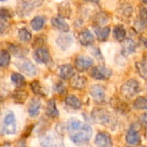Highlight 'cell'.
Segmentation results:
<instances>
[{
  "instance_id": "cell-17",
  "label": "cell",
  "mask_w": 147,
  "mask_h": 147,
  "mask_svg": "<svg viewBox=\"0 0 147 147\" xmlns=\"http://www.w3.org/2000/svg\"><path fill=\"white\" fill-rule=\"evenodd\" d=\"M94 40H95L94 35L87 28L83 29L78 34V40L83 46H90V45H92L94 43Z\"/></svg>"
},
{
  "instance_id": "cell-46",
  "label": "cell",
  "mask_w": 147,
  "mask_h": 147,
  "mask_svg": "<svg viewBox=\"0 0 147 147\" xmlns=\"http://www.w3.org/2000/svg\"><path fill=\"white\" fill-rule=\"evenodd\" d=\"M141 40H142L143 44L147 47V36H142L141 37Z\"/></svg>"
},
{
  "instance_id": "cell-12",
  "label": "cell",
  "mask_w": 147,
  "mask_h": 147,
  "mask_svg": "<svg viewBox=\"0 0 147 147\" xmlns=\"http://www.w3.org/2000/svg\"><path fill=\"white\" fill-rule=\"evenodd\" d=\"M34 59L39 64H48L51 60L49 52L44 47H39L34 52Z\"/></svg>"
},
{
  "instance_id": "cell-20",
  "label": "cell",
  "mask_w": 147,
  "mask_h": 147,
  "mask_svg": "<svg viewBox=\"0 0 147 147\" xmlns=\"http://www.w3.org/2000/svg\"><path fill=\"white\" fill-rule=\"evenodd\" d=\"M41 109V102L37 98H33L28 105V112L30 117H37L40 114V110Z\"/></svg>"
},
{
  "instance_id": "cell-39",
  "label": "cell",
  "mask_w": 147,
  "mask_h": 147,
  "mask_svg": "<svg viewBox=\"0 0 147 147\" xmlns=\"http://www.w3.org/2000/svg\"><path fill=\"white\" fill-rule=\"evenodd\" d=\"M115 107H116V109H117L120 112H121V113H126V112H128V111H129L128 105L126 104L125 102H117V103L115 104Z\"/></svg>"
},
{
  "instance_id": "cell-49",
  "label": "cell",
  "mask_w": 147,
  "mask_h": 147,
  "mask_svg": "<svg viewBox=\"0 0 147 147\" xmlns=\"http://www.w3.org/2000/svg\"><path fill=\"white\" fill-rule=\"evenodd\" d=\"M143 121L145 122H147V113L144 114V115H143Z\"/></svg>"
},
{
  "instance_id": "cell-29",
  "label": "cell",
  "mask_w": 147,
  "mask_h": 147,
  "mask_svg": "<svg viewBox=\"0 0 147 147\" xmlns=\"http://www.w3.org/2000/svg\"><path fill=\"white\" fill-rule=\"evenodd\" d=\"M28 92L23 90H16L12 94V97H13L14 101L17 103L25 102V101L28 98Z\"/></svg>"
},
{
  "instance_id": "cell-48",
  "label": "cell",
  "mask_w": 147,
  "mask_h": 147,
  "mask_svg": "<svg viewBox=\"0 0 147 147\" xmlns=\"http://www.w3.org/2000/svg\"><path fill=\"white\" fill-rule=\"evenodd\" d=\"M145 136L147 140V122H146V125H145Z\"/></svg>"
},
{
  "instance_id": "cell-47",
  "label": "cell",
  "mask_w": 147,
  "mask_h": 147,
  "mask_svg": "<svg viewBox=\"0 0 147 147\" xmlns=\"http://www.w3.org/2000/svg\"><path fill=\"white\" fill-rule=\"evenodd\" d=\"M85 2H90V3H98L100 2V0H84Z\"/></svg>"
},
{
  "instance_id": "cell-35",
  "label": "cell",
  "mask_w": 147,
  "mask_h": 147,
  "mask_svg": "<svg viewBox=\"0 0 147 147\" xmlns=\"http://www.w3.org/2000/svg\"><path fill=\"white\" fill-rule=\"evenodd\" d=\"M109 20V16L106 13H103V12H101V13H98L96 16H95V22L100 26V25H102L104 23H106Z\"/></svg>"
},
{
  "instance_id": "cell-9",
  "label": "cell",
  "mask_w": 147,
  "mask_h": 147,
  "mask_svg": "<svg viewBox=\"0 0 147 147\" xmlns=\"http://www.w3.org/2000/svg\"><path fill=\"white\" fill-rule=\"evenodd\" d=\"M74 65L78 71H84L93 65V60L88 56L78 55L74 60Z\"/></svg>"
},
{
  "instance_id": "cell-13",
  "label": "cell",
  "mask_w": 147,
  "mask_h": 147,
  "mask_svg": "<svg viewBox=\"0 0 147 147\" xmlns=\"http://www.w3.org/2000/svg\"><path fill=\"white\" fill-rule=\"evenodd\" d=\"M95 143L97 147H112L113 141L110 134L105 132H100L96 134Z\"/></svg>"
},
{
  "instance_id": "cell-40",
  "label": "cell",
  "mask_w": 147,
  "mask_h": 147,
  "mask_svg": "<svg viewBox=\"0 0 147 147\" xmlns=\"http://www.w3.org/2000/svg\"><path fill=\"white\" fill-rule=\"evenodd\" d=\"M91 53H92V54H93V55L97 59L103 60V57H102V53H101V51H100V49H99L98 47H92V49H91Z\"/></svg>"
},
{
  "instance_id": "cell-41",
  "label": "cell",
  "mask_w": 147,
  "mask_h": 147,
  "mask_svg": "<svg viewBox=\"0 0 147 147\" xmlns=\"http://www.w3.org/2000/svg\"><path fill=\"white\" fill-rule=\"evenodd\" d=\"M9 28V25L7 23V21H3L0 19V34H4Z\"/></svg>"
},
{
  "instance_id": "cell-3",
  "label": "cell",
  "mask_w": 147,
  "mask_h": 147,
  "mask_svg": "<svg viewBox=\"0 0 147 147\" xmlns=\"http://www.w3.org/2000/svg\"><path fill=\"white\" fill-rule=\"evenodd\" d=\"M140 90V85L138 80L131 78L125 82L121 87V94L127 99H132Z\"/></svg>"
},
{
  "instance_id": "cell-44",
  "label": "cell",
  "mask_w": 147,
  "mask_h": 147,
  "mask_svg": "<svg viewBox=\"0 0 147 147\" xmlns=\"http://www.w3.org/2000/svg\"><path fill=\"white\" fill-rule=\"evenodd\" d=\"M16 147H27V146H26V143L24 140H19L16 144Z\"/></svg>"
},
{
  "instance_id": "cell-4",
  "label": "cell",
  "mask_w": 147,
  "mask_h": 147,
  "mask_svg": "<svg viewBox=\"0 0 147 147\" xmlns=\"http://www.w3.org/2000/svg\"><path fill=\"white\" fill-rule=\"evenodd\" d=\"M42 147H65L62 138L54 133H48L43 135L40 140Z\"/></svg>"
},
{
  "instance_id": "cell-36",
  "label": "cell",
  "mask_w": 147,
  "mask_h": 147,
  "mask_svg": "<svg viewBox=\"0 0 147 147\" xmlns=\"http://www.w3.org/2000/svg\"><path fill=\"white\" fill-rule=\"evenodd\" d=\"M13 16V13L10 9L6 8H0V19L3 21H8Z\"/></svg>"
},
{
  "instance_id": "cell-24",
  "label": "cell",
  "mask_w": 147,
  "mask_h": 147,
  "mask_svg": "<svg viewBox=\"0 0 147 147\" xmlns=\"http://www.w3.org/2000/svg\"><path fill=\"white\" fill-rule=\"evenodd\" d=\"M46 115L48 117L53 118V119H55V118L59 117V110L57 109L56 102H55L54 100L51 99V100L48 101V102L47 104V108H46Z\"/></svg>"
},
{
  "instance_id": "cell-37",
  "label": "cell",
  "mask_w": 147,
  "mask_h": 147,
  "mask_svg": "<svg viewBox=\"0 0 147 147\" xmlns=\"http://www.w3.org/2000/svg\"><path fill=\"white\" fill-rule=\"evenodd\" d=\"M139 20L143 23L147 22V8L145 6H140L139 8Z\"/></svg>"
},
{
  "instance_id": "cell-42",
  "label": "cell",
  "mask_w": 147,
  "mask_h": 147,
  "mask_svg": "<svg viewBox=\"0 0 147 147\" xmlns=\"http://www.w3.org/2000/svg\"><path fill=\"white\" fill-rule=\"evenodd\" d=\"M44 41H45V40L42 39V37L36 38L35 40H34V43H33V47H35V49H37V48H39V47H42L41 46L44 44Z\"/></svg>"
},
{
  "instance_id": "cell-45",
  "label": "cell",
  "mask_w": 147,
  "mask_h": 147,
  "mask_svg": "<svg viewBox=\"0 0 147 147\" xmlns=\"http://www.w3.org/2000/svg\"><path fill=\"white\" fill-rule=\"evenodd\" d=\"M142 64H143V65L145 66L146 70L147 71V53H145V55H144V58H143V61H142Z\"/></svg>"
},
{
  "instance_id": "cell-27",
  "label": "cell",
  "mask_w": 147,
  "mask_h": 147,
  "mask_svg": "<svg viewBox=\"0 0 147 147\" xmlns=\"http://www.w3.org/2000/svg\"><path fill=\"white\" fill-rule=\"evenodd\" d=\"M65 104L73 109H79L82 107L81 101L74 95H69L65 97Z\"/></svg>"
},
{
  "instance_id": "cell-53",
  "label": "cell",
  "mask_w": 147,
  "mask_h": 147,
  "mask_svg": "<svg viewBox=\"0 0 147 147\" xmlns=\"http://www.w3.org/2000/svg\"><path fill=\"white\" fill-rule=\"evenodd\" d=\"M142 147H147V146H142Z\"/></svg>"
},
{
  "instance_id": "cell-25",
  "label": "cell",
  "mask_w": 147,
  "mask_h": 147,
  "mask_svg": "<svg viewBox=\"0 0 147 147\" xmlns=\"http://www.w3.org/2000/svg\"><path fill=\"white\" fill-rule=\"evenodd\" d=\"M95 34L97 37V40L101 42H104L108 40L110 34V28L109 27H96L95 28Z\"/></svg>"
},
{
  "instance_id": "cell-23",
  "label": "cell",
  "mask_w": 147,
  "mask_h": 147,
  "mask_svg": "<svg viewBox=\"0 0 147 147\" xmlns=\"http://www.w3.org/2000/svg\"><path fill=\"white\" fill-rule=\"evenodd\" d=\"M58 13L59 16L62 18H70L71 15V9L70 3L67 1H64L60 3L58 6Z\"/></svg>"
},
{
  "instance_id": "cell-31",
  "label": "cell",
  "mask_w": 147,
  "mask_h": 147,
  "mask_svg": "<svg viewBox=\"0 0 147 147\" xmlns=\"http://www.w3.org/2000/svg\"><path fill=\"white\" fill-rule=\"evenodd\" d=\"M18 38L22 42H28L32 39V34L27 28H22L18 30Z\"/></svg>"
},
{
  "instance_id": "cell-15",
  "label": "cell",
  "mask_w": 147,
  "mask_h": 147,
  "mask_svg": "<svg viewBox=\"0 0 147 147\" xmlns=\"http://www.w3.org/2000/svg\"><path fill=\"white\" fill-rule=\"evenodd\" d=\"M137 44L132 39H125L121 44V53L127 57L136 51Z\"/></svg>"
},
{
  "instance_id": "cell-43",
  "label": "cell",
  "mask_w": 147,
  "mask_h": 147,
  "mask_svg": "<svg viewBox=\"0 0 147 147\" xmlns=\"http://www.w3.org/2000/svg\"><path fill=\"white\" fill-rule=\"evenodd\" d=\"M56 90L59 93V94H64L65 91H66V89L65 87V85L62 84V83H59L57 84L56 86Z\"/></svg>"
},
{
  "instance_id": "cell-52",
  "label": "cell",
  "mask_w": 147,
  "mask_h": 147,
  "mask_svg": "<svg viewBox=\"0 0 147 147\" xmlns=\"http://www.w3.org/2000/svg\"><path fill=\"white\" fill-rule=\"evenodd\" d=\"M124 147H132V146H124Z\"/></svg>"
},
{
  "instance_id": "cell-28",
  "label": "cell",
  "mask_w": 147,
  "mask_h": 147,
  "mask_svg": "<svg viewBox=\"0 0 147 147\" xmlns=\"http://www.w3.org/2000/svg\"><path fill=\"white\" fill-rule=\"evenodd\" d=\"M113 34H114V37L115 38V40L121 42H122L126 39V36H127V31L125 28L121 24L116 25L114 28Z\"/></svg>"
},
{
  "instance_id": "cell-26",
  "label": "cell",
  "mask_w": 147,
  "mask_h": 147,
  "mask_svg": "<svg viewBox=\"0 0 147 147\" xmlns=\"http://www.w3.org/2000/svg\"><path fill=\"white\" fill-rule=\"evenodd\" d=\"M45 22H46V19H45L44 16H36L31 20L30 26L34 31H40V29L43 28V27L45 25Z\"/></svg>"
},
{
  "instance_id": "cell-19",
  "label": "cell",
  "mask_w": 147,
  "mask_h": 147,
  "mask_svg": "<svg viewBox=\"0 0 147 147\" xmlns=\"http://www.w3.org/2000/svg\"><path fill=\"white\" fill-rule=\"evenodd\" d=\"M140 135L135 128H131L126 134V141L130 146H138L140 143Z\"/></svg>"
},
{
  "instance_id": "cell-30",
  "label": "cell",
  "mask_w": 147,
  "mask_h": 147,
  "mask_svg": "<svg viewBox=\"0 0 147 147\" xmlns=\"http://www.w3.org/2000/svg\"><path fill=\"white\" fill-rule=\"evenodd\" d=\"M11 81L18 88L23 87L26 84L25 78L18 72H13L11 74Z\"/></svg>"
},
{
  "instance_id": "cell-34",
  "label": "cell",
  "mask_w": 147,
  "mask_h": 147,
  "mask_svg": "<svg viewBox=\"0 0 147 147\" xmlns=\"http://www.w3.org/2000/svg\"><path fill=\"white\" fill-rule=\"evenodd\" d=\"M10 63V54L6 50L0 51V66L7 67Z\"/></svg>"
},
{
  "instance_id": "cell-6",
  "label": "cell",
  "mask_w": 147,
  "mask_h": 147,
  "mask_svg": "<svg viewBox=\"0 0 147 147\" xmlns=\"http://www.w3.org/2000/svg\"><path fill=\"white\" fill-rule=\"evenodd\" d=\"M3 131L8 135L16 134V117L13 112H9L3 119Z\"/></svg>"
},
{
  "instance_id": "cell-16",
  "label": "cell",
  "mask_w": 147,
  "mask_h": 147,
  "mask_svg": "<svg viewBox=\"0 0 147 147\" xmlns=\"http://www.w3.org/2000/svg\"><path fill=\"white\" fill-rule=\"evenodd\" d=\"M73 43V37L71 34H60L57 39H56V44L58 47L62 49V50H66L68 49Z\"/></svg>"
},
{
  "instance_id": "cell-7",
  "label": "cell",
  "mask_w": 147,
  "mask_h": 147,
  "mask_svg": "<svg viewBox=\"0 0 147 147\" xmlns=\"http://www.w3.org/2000/svg\"><path fill=\"white\" fill-rule=\"evenodd\" d=\"M17 68L28 77H34L37 74L35 65L29 59H22L16 63Z\"/></svg>"
},
{
  "instance_id": "cell-50",
  "label": "cell",
  "mask_w": 147,
  "mask_h": 147,
  "mask_svg": "<svg viewBox=\"0 0 147 147\" xmlns=\"http://www.w3.org/2000/svg\"><path fill=\"white\" fill-rule=\"evenodd\" d=\"M142 1H143V3H144L146 5H147V0H142Z\"/></svg>"
},
{
  "instance_id": "cell-33",
  "label": "cell",
  "mask_w": 147,
  "mask_h": 147,
  "mask_svg": "<svg viewBox=\"0 0 147 147\" xmlns=\"http://www.w3.org/2000/svg\"><path fill=\"white\" fill-rule=\"evenodd\" d=\"M30 89L35 94V95H38V96H45V92H44V90L40 84V83L38 81V80H34L33 82L30 83Z\"/></svg>"
},
{
  "instance_id": "cell-14",
  "label": "cell",
  "mask_w": 147,
  "mask_h": 147,
  "mask_svg": "<svg viewBox=\"0 0 147 147\" xmlns=\"http://www.w3.org/2000/svg\"><path fill=\"white\" fill-rule=\"evenodd\" d=\"M57 74L61 79L67 80V79H71L74 76L75 71H74V68L71 65L65 64V65H60L58 68Z\"/></svg>"
},
{
  "instance_id": "cell-10",
  "label": "cell",
  "mask_w": 147,
  "mask_h": 147,
  "mask_svg": "<svg viewBox=\"0 0 147 147\" xmlns=\"http://www.w3.org/2000/svg\"><path fill=\"white\" fill-rule=\"evenodd\" d=\"M90 95L95 101V102L100 104L105 100V90L104 88L100 84L92 85L90 88Z\"/></svg>"
},
{
  "instance_id": "cell-22",
  "label": "cell",
  "mask_w": 147,
  "mask_h": 147,
  "mask_svg": "<svg viewBox=\"0 0 147 147\" xmlns=\"http://www.w3.org/2000/svg\"><path fill=\"white\" fill-rule=\"evenodd\" d=\"M51 23L54 28H58L59 30H60L62 32L66 33L70 30V26L68 25V23L66 22H65L64 19L60 16L53 17L51 19Z\"/></svg>"
},
{
  "instance_id": "cell-5",
  "label": "cell",
  "mask_w": 147,
  "mask_h": 147,
  "mask_svg": "<svg viewBox=\"0 0 147 147\" xmlns=\"http://www.w3.org/2000/svg\"><path fill=\"white\" fill-rule=\"evenodd\" d=\"M44 0H27L21 3L17 9L16 12L20 16H28L29 13L34 10L35 8H38L42 5Z\"/></svg>"
},
{
  "instance_id": "cell-51",
  "label": "cell",
  "mask_w": 147,
  "mask_h": 147,
  "mask_svg": "<svg viewBox=\"0 0 147 147\" xmlns=\"http://www.w3.org/2000/svg\"><path fill=\"white\" fill-rule=\"evenodd\" d=\"M5 1H7V0H0V2H5Z\"/></svg>"
},
{
  "instance_id": "cell-8",
  "label": "cell",
  "mask_w": 147,
  "mask_h": 147,
  "mask_svg": "<svg viewBox=\"0 0 147 147\" xmlns=\"http://www.w3.org/2000/svg\"><path fill=\"white\" fill-rule=\"evenodd\" d=\"M111 75H112V71L104 65L95 66L91 69L90 71V76L96 80L109 79L111 77Z\"/></svg>"
},
{
  "instance_id": "cell-38",
  "label": "cell",
  "mask_w": 147,
  "mask_h": 147,
  "mask_svg": "<svg viewBox=\"0 0 147 147\" xmlns=\"http://www.w3.org/2000/svg\"><path fill=\"white\" fill-rule=\"evenodd\" d=\"M136 67H137V70H138L140 75L144 78H147V71L146 70L145 66L143 65L142 62H137Z\"/></svg>"
},
{
  "instance_id": "cell-2",
  "label": "cell",
  "mask_w": 147,
  "mask_h": 147,
  "mask_svg": "<svg viewBox=\"0 0 147 147\" xmlns=\"http://www.w3.org/2000/svg\"><path fill=\"white\" fill-rule=\"evenodd\" d=\"M92 136V129L91 127L84 123V126L78 130L70 134V138L71 141L77 146H84L89 143L90 140Z\"/></svg>"
},
{
  "instance_id": "cell-11",
  "label": "cell",
  "mask_w": 147,
  "mask_h": 147,
  "mask_svg": "<svg viewBox=\"0 0 147 147\" xmlns=\"http://www.w3.org/2000/svg\"><path fill=\"white\" fill-rule=\"evenodd\" d=\"M133 14V7L128 3H121L117 9V16L123 22H129Z\"/></svg>"
},
{
  "instance_id": "cell-32",
  "label": "cell",
  "mask_w": 147,
  "mask_h": 147,
  "mask_svg": "<svg viewBox=\"0 0 147 147\" xmlns=\"http://www.w3.org/2000/svg\"><path fill=\"white\" fill-rule=\"evenodd\" d=\"M134 108L135 109L145 110L147 109V97L146 96H139L134 102Z\"/></svg>"
},
{
  "instance_id": "cell-18",
  "label": "cell",
  "mask_w": 147,
  "mask_h": 147,
  "mask_svg": "<svg viewBox=\"0 0 147 147\" xmlns=\"http://www.w3.org/2000/svg\"><path fill=\"white\" fill-rule=\"evenodd\" d=\"M87 78L83 75H75L71 78V86L75 90H83L87 84Z\"/></svg>"
},
{
  "instance_id": "cell-21",
  "label": "cell",
  "mask_w": 147,
  "mask_h": 147,
  "mask_svg": "<svg viewBox=\"0 0 147 147\" xmlns=\"http://www.w3.org/2000/svg\"><path fill=\"white\" fill-rule=\"evenodd\" d=\"M9 51L16 58H20L22 59L24 58L28 53V49L21 46V45H16V44H12L9 46Z\"/></svg>"
},
{
  "instance_id": "cell-1",
  "label": "cell",
  "mask_w": 147,
  "mask_h": 147,
  "mask_svg": "<svg viewBox=\"0 0 147 147\" xmlns=\"http://www.w3.org/2000/svg\"><path fill=\"white\" fill-rule=\"evenodd\" d=\"M91 117L94 122L103 125L104 127L112 130L117 124L116 116L112 112L105 109H95L91 113Z\"/></svg>"
}]
</instances>
